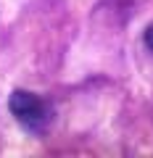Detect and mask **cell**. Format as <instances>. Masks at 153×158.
<instances>
[{
	"mask_svg": "<svg viewBox=\"0 0 153 158\" xmlns=\"http://www.w3.org/2000/svg\"><path fill=\"white\" fill-rule=\"evenodd\" d=\"M8 108H11V113L16 116V121L27 132L40 135V132H45L48 124H50V106H48L40 95H34V92H29V90H13L11 98H8Z\"/></svg>",
	"mask_w": 153,
	"mask_h": 158,
	"instance_id": "obj_1",
	"label": "cell"
},
{
	"mask_svg": "<svg viewBox=\"0 0 153 158\" xmlns=\"http://www.w3.org/2000/svg\"><path fill=\"white\" fill-rule=\"evenodd\" d=\"M142 40H145L148 50H153V24H148V29H145V34H142Z\"/></svg>",
	"mask_w": 153,
	"mask_h": 158,
	"instance_id": "obj_2",
	"label": "cell"
}]
</instances>
